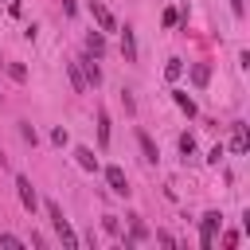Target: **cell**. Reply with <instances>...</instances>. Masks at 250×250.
Instances as JSON below:
<instances>
[{
    "instance_id": "ba28073f",
    "label": "cell",
    "mask_w": 250,
    "mask_h": 250,
    "mask_svg": "<svg viewBox=\"0 0 250 250\" xmlns=\"http://www.w3.org/2000/svg\"><path fill=\"white\" fill-rule=\"evenodd\" d=\"M137 141H141V152H145V160H148V164H156V160H160V152H156L152 137H148V133H137Z\"/></svg>"
},
{
    "instance_id": "9a60e30c",
    "label": "cell",
    "mask_w": 250,
    "mask_h": 250,
    "mask_svg": "<svg viewBox=\"0 0 250 250\" xmlns=\"http://www.w3.org/2000/svg\"><path fill=\"white\" fill-rule=\"evenodd\" d=\"M164 74H168V78L176 82V78L184 74V62H180V59H168V66H164Z\"/></svg>"
},
{
    "instance_id": "ffe728a7",
    "label": "cell",
    "mask_w": 250,
    "mask_h": 250,
    "mask_svg": "<svg viewBox=\"0 0 250 250\" xmlns=\"http://www.w3.org/2000/svg\"><path fill=\"white\" fill-rule=\"evenodd\" d=\"M8 74H12L16 82H23V66H20V62H8Z\"/></svg>"
},
{
    "instance_id": "8992f818",
    "label": "cell",
    "mask_w": 250,
    "mask_h": 250,
    "mask_svg": "<svg viewBox=\"0 0 250 250\" xmlns=\"http://www.w3.org/2000/svg\"><path fill=\"white\" fill-rule=\"evenodd\" d=\"M78 62H82V78H86V86H98V82H102V70H98V62H94L90 55H86V59H78Z\"/></svg>"
},
{
    "instance_id": "3957f363",
    "label": "cell",
    "mask_w": 250,
    "mask_h": 250,
    "mask_svg": "<svg viewBox=\"0 0 250 250\" xmlns=\"http://www.w3.org/2000/svg\"><path fill=\"white\" fill-rule=\"evenodd\" d=\"M16 191H20V203H23L27 211H35V203H39V199H35V188H31V180H27V176H16Z\"/></svg>"
},
{
    "instance_id": "7a4b0ae2",
    "label": "cell",
    "mask_w": 250,
    "mask_h": 250,
    "mask_svg": "<svg viewBox=\"0 0 250 250\" xmlns=\"http://www.w3.org/2000/svg\"><path fill=\"white\" fill-rule=\"evenodd\" d=\"M105 180H109V191H113V195H129V180H125V172H121L117 164L105 168Z\"/></svg>"
},
{
    "instance_id": "2e32d148",
    "label": "cell",
    "mask_w": 250,
    "mask_h": 250,
    "mask_svg": "<svg viewBox=\"0 0 250 250\" xmlns=\"http://www.w3.org/2000/svg\"><path fill=\"white\" fill-rule=\"evenodd\" d=\"M176 105H180V109H184L188 117H195V102H191L188 94H176Z\"/></svg>"
},
{
    "instance_id": "603a6c76",
    "label": "cell",
    "mask_w": 250,
    "mask_h": 250,
    "mask_svg": "<svg viewBox=\"0 0 250 250\" xmlns=\"http://www.w3.org/2000/svg\"><path fill=\"white\" fill-rule=\"evenodd\" d=\"M74 8H78L74 0H62V12H66V16H74Z\"/></svg>"
},
{
    "instance_id": "ac0fdd59",
    "label": "cell",
    "mask_w": 250,
    "mask_h": 250,
    "mask_svg": "<svg viewBox=\"0 0 250 250\" xmlns=\"http://www.w3.org/2000/svg\"><path fill=\"white\" fill-rule=\"evenodd\" d=\"M0 246H12V250H20V246H23V238H16V234H0Z\"/></svg>"
},
{
    "instance_id": "277c9868",
    "label": "cell",
    "mask_w": 250,
    "mask_h": 250,
    "mask_svg": "<svg viewBox=\"0 0 250 250\" xmlns=\"http://www.w3.org/2000/svg\"><path fill=\"white\" fill-rule=\"evenodd\" d=\"M90 16L102 23V31H117V23H113V16H109V8L105 4H98V0H90Z\"/></svg>"
},
{
    "instance_id": "e0dca14e",
    "label": "cell",
    "mask_w": 250,
    "mask_h": 250,
    "mask_svg": "<svg viewBox=\"0 0 250 250\" xmlns=\"http://www.w3.org/2000/svg\"><path fill=\"white\" fill-rule=\"evenodd\" d=\"M180 152H184V156H191V152H195V137H191V133H184V137H180Z\"/></svg>"
},
{
    "instance_id": "7c38bea8",
    "label": "cell",
    "mask_w": 250,
    "mask_h": 250,
    "mask_svg": "<svg viewBox=\"0 0 250 250\" xmlns=\"http://www.w3.org/2000/svg\"><path fill=\"white\" fill-rule=\"evenodd\" d=\"M86 47H90V55H102V51H105V39H102L98 31H90V35H86Z\"/></svg>"
},
{
    "instance_id": "4fadbf2b",
    "label": "cell",
    "mask_w": 250,
    "mask_h": 250,
    "mask_svg": "<svg viewBox=\"0 0 250 250\" xmlns=\"http://www.w3.org/2000/svg\"><path fill=\"white\" fill-rule=\"evenodd\" d=\"M207 78H211V70H207L203 62H199V66H191V82H195V86H207Z\"/></svg>"
},
{
    "instance_id": "9c48e42d",
    "label": "cell",
    "mask_w": 250,
    "mask_h": 250,
    "mask_svg": "<svg viewBox=\"0 0 250 250\" xmlns=\"http://www.w3.org/2000/svg\"><path fill=\"white\" fill-rule=\"evenodd\" d=\"M74 156H78V164H82L86 172H98V156H94L86 145H78V148H74Z\"/></svg>"
},
{
    "instance_id": "30bf717a",
    "label": "cell",
    "mask_w": 250,
    "mask_h": 250,
    "mask_svg": "<svg viewBox=\"0 0 250 250\" xmlns=\"http://www.w3.org/2000/svg\"><path fill=\"white\" fill-rule=\"evenodd\" d=\"M66 70H70V82H74V90H78V94H86V78H82V66H78V62H66Z\"/></svg>"
},
{
    "instance_id": "6da1fadb",
    "label": "cell",
    "mask_w": 250,
    "mask_h": 250,
    "mask_svg": "<svg viewBox=\"0 0 250 250\" xmlns=\"http://www.w3.org/2000/svg\"><path fill=\"white\" fill-rule=\"evenodd\" d=\"M47 215H51V227H55V230H59V238H62V242H66V246H70V250H74V246H78V234H74V227H70V223H66V219H62V207H59V203H55V199H51V203H47Z\"/></svg>"
},
{
    "instance_id": "44dd1931",
    "label": "cell",
    "mask_w": 250,
    "mask_h": 250,
    "mask_svg": "<svg viewBox=\"0 0 250 250\" xmlns=\"http://www.w3.org/2000/svg\"><path fill=\"white\" fill-rule=\"evenodd\" d=\"M20 133H23V141H31V145H35V129H31L27 121H20Z\"/></svg>"
},
{
    "instance_id": "8fae6325",
    "label": "cell",
    "mask_w": 250,
    "mask_h": 250,
    "mask_svg": "<svg viewBox=\"0 0 250 250\" xmlns=\"http://www.w3.org/2000/svg\"><path fill=\"white\" fill-rule=\"evenodd\" d=\"M230 148H234V152H246V125H234V137H230Z\"/></svg>"
},
{
    "instance_id": "d6986e66",
    "label": "cell",
    "mask_w": 250,
    "mask_h": 250,
    "mask_svg": "<svg viewBox=\"0 0 250 250\" xmlns=\"http://www.w3.org/2000/svg\"><path fill=\"white\" fill-rule=\"evenodd\" d=\"M145 234H148V230H145V223H137V219H133V238H129V242H141Z\"/></svg>"
},
{
    "instance_id": "52a82bcc",
    "label": "cell",
    "mask_w": 250,
    "mask_h": 250,
    "mask_svg": "<svg viewBox=\"0 0 250 250\" xmlns=\"http://www.w3.org/2000/svg\"><path fill=\"white\" fill-rule=\"evenodd\" d=\"M121 51H125V62H137V39H133V27L121 31Z\"/></svg>"
},
{
    "instance_id": "5bb4252c",
    "label": "cell",
    "mask_w": 250,
    "mask_h": 250,
    "mask_svg": "<svg viewBox=\"0 0 250 250\" xmlns=\"http://www.w3.org/2000/svg\"><path fill=\"white\" fill-rule=\"evenodd\" d=\"M98 141L109 145V117H105V113H98Z\"/></svg>"
},
{
    "instance_id": "7402d4cb",
    "label": "cell",
    "mask_w": 250,
    "mask_h": 250,
    "mask_svg": "<svg viewBox=\"0 0 250 250\" xmlns=\"http://www.w3.org/2000/svg\"><path fill=\"white\" fill-rule=\"evenodd\" d=\"M176 20H180V16H176V8H164V27H172Z\"/></svg>"
},
{
    "instance_id": "5b68a950",
    "label": "cell",
    "mask_w": 250,
    "mask_h": 250,
    "mask_svg": "<svg viewBox=\"0 0 250 250\" xmlns=\"http://www.w3.org/2000/svg\"><path fill=\"white\" fill-rule=\"evenodd\" d=\"M215 227H219V215H215V211H207V215H203V223H199V242H203V246H211V242H215Z\"/></svg>"
}]
</instances>
